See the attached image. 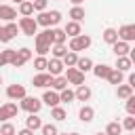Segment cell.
Instances as JSON below:
<instances>
[{
    "instance_id": "obj_2",
    "label": "cell",
    "mask_w": 135,
    "mask_h": 135,
    "mask_svg": "<svg viewBox=\"0 0 135 135\" xmlns=\"http://www.w3.org/2000/svg\"><path fill=\"white\" fill-rule=\"evenodd\" d=\"M61 21V13L59 11H42L38 17H36V23L38 25H44V27H49V25H57Z\"/></svg>"
},
{
    "instance_id": "obj_12",
    "label": "cell",
    "mask_w": 135,
    "mask_h": 135,
    "mask_svg": "<svg viewBox=\"0 0 135 135\" xmlns=\"http://www.w3.org/2000/svg\"><path fill=\"white\" fill-rule=\"evenodd\" d=\"M112 51H114V55H116V57H127V55H129V51H131V46H129V42L116 40V42L112 44Z\"/></svg>"
},
{
    "instance_id": "obj_28",
    "label": "cell",
    "mask_w": 135,
    "mask_h": 135,
    "mask_svg": "<svg viewBox=\"0 0 135 135\" xmlns=\"http://www.w3.org/2000/svg\"><path fill=\"white\" fill-rule=\"evenodd\" d=\"M70 17H72V21L80 23V21L84 19V8H82V6H74V8L70 11Z\"/></svg>"
},
{
    "instance_id": "obj_18",
    "label": "cell",
    "mask_w": 135,
    "mask_h": 135,
    "mask_svg": "<svg viewBox=\"0 0 135 135\" xmlns=\"http://www.w3.org/2000/svg\"><path fill=\"white\" fill-rule=\"evenodd\" d=\"M78 72H82V74H86L89 70H93V61L89 59V57H78V61H76V65H74Z\"/></svg>"
},
{
    "instance_id": "obj_11",
    "label": "cell",
    "mask_w": 135,
    "mask_h": 135,
    "mask_svg": "<svg viewBox=\"0 0 135 135\" xmlns=\"http://www.w3.org/2000/svg\"><path fill=\"white\" fill-rule=\"evenodd\" d=\"M116 34H118V40H122V42H133V40H135V25H131V23H129V25H122Z\"/></svg>"
},
{
    "instance_id": "obj_8",
    "label": "cell",
    "mask_w": 135,
    "mask_h": 135,
    "mask_svg": "<svg viewBox=\"0 0 135 135\" xmlns=\"http://www.w3.org/2000/svg\"><path fill=\"white\" fill-rule=\"evenodd\" d=\"M65 80H68V84H76V86H80V84H84V74L78 72L76 68H68V72H65Z\"/></svg>"
},
{
    "instance_id": "obj_37",
    "label": "cell",
    "mask_w": 135,
    "mask_h": 135,
    "mask_svg": "<svg viewBox=\"0 0 135 135\" xmlns=\"http://www.w3.org/2000/svg\"><path fill=\"white\" fill-rule=\"evenodd\" d=\"M46 63H49L46 57H36V59H34V68H36L38 72H44V70H46Z\"/></svg>"
},
{
    "instance_id": "obj_51",
    "label": "cell",
    "mask_w": 135,
    "mask_h": 135,
    "mask_svg": "<svg viewBox=\"0 0 135 135\" xmlns=\"http://www.w3.org/2000/svg\"><path fill=\"white\" fill-rule=\"evenodd\" d=\"M0 34H2V27H0Z\"/></svg>"
},
{
    "instance_id": "obj_48",
    "label": "cell",
    "mask_w": 135,
    "mask_h": 135,
    "mask_svg": "<svg viewBox=\"0 0 135 135\" xmlns=\"http://www.w3.org/2000/svg\"><path fill=\"white\" fill-rule=\"evenodd\" d=\"M95 135H105V133H95Z\"/></svg>"
},
{
    "instance_id": "obj_20",
    "label": "cell",
    "mask_w": 135,
    "mask_h": 135,
    "mask_svg": "<svg viewBox=\"0 0 135 135\" xmlns=\"http://www.w3.org/2000/svg\"><path fill=\"white\" fill-rule=\"evenodd\" d=\"M51 80H53V76L51 74H36L34 76V86H40V89H44V86H49L51 84Z\"/></svg>"
},
{
    "instance_id": "obj_35",
    "label": "cell",
    "mask_w": 135,
    "mask_h": 135,
    "mask_svg": "<svg viewBox=\"0 0 135 135\" xmlns=\"http://www.w3.org/2000/svg\"><path fill=\"white\" fill-rule=\"evenodd\" d=\"M120 133H122L120 122H110V124L105 127V135H120Z\"/></svg>"
},
{
    "instance_id": "obj_9",
    "label": "cell",
    "mask_w": 135,
    "mask_h": 135,
    "mask_svg": "<svg viewBox=\"0 0 135 135\" xmlns=\"http://www.w3.org/2000/svg\"><path fill=\"white\" fill-rule=\"evenodd\" d=\"M17 32H19V25L17 23H6L4 27H2V34H0V42H8V40H13L15 36H17Z\"/></svg>"
},
{
    "instance_id": "obj_29",
    "label": "cell",
    "mask_w": 135,
    "mask_h": 135,
    "mask_svg": "<svg viewBox=\"0 0 135 135\" xmlns=\"http://www.w3.org/2000/svg\"><path fill=\"white\" fill-rule=\"evenodd\" d=\"M103 40H105L108 44H114V42L118 40V34H116V30H114V27H108V30H103Z\"/></svg>"
},
{
    "instance_id": "obj_7",
    "label": "cell",
    "mask_w": 135,
    "mask_h": 135,
    "mask_svg": "<svg viewBox=\"0 0 135 135\" xmlns=\"http://www.w3.org/2000/svg\"><path fill=\"white\" fill-rule=\"evenodd\" d=\"M17 112H19L17 103L8 101V103L0 105V120H2V122H8V118H15V116H17Z\"/></svg>"
},
{
    "instance_id": "obj_10",
    "label": "cell",
    "mask_w": 135,
    "mask_h": 135,
    "mask_svg": "<svg viewBox=\"0 0 135 135\" xmlns=\"http://www.w3.org/2000/svg\"><path fill=\"white\" fill-rule=\"evenodd\" d=\"M6 97L8 99H13V101H21L23 97H25V86L23 84H8V89H6Z\"/></svg>"
},
{
    "instance_id": "obj_45",
    "label": "cell",
    "mask_w": 135,
    "mask_h": 135,
    "mask_svg": "<svg viewBox=\"0 0 135 135\" xmlns=\"http://www.w3.org/2000/svg\"><path fill=\"white\" fill-rule=\"evenodd\" d=\"M70 2H72V4H74V6H80V4H82V2H84V0H70Z\"/></svg>"
},
{
    "instance_id": "obj_38",
    "label": "cell",
    "mask_w": 135,
    "mask_h": 135,
    "mask_svg": "<svg viewBox=\"0 0 135 135\" xmlns=\"http://www.w3.org/2000/svg\"><path fill=\"white\" fill-rule=\"evenodd\" d=\"M40 131H42V135H57V133H59V131H57V127H55V124H51V122H49V124H42V127H40Z\"/></svg>"
},
{
    "instance_id": "obj_44",
    "label": "cell",
    "mask_w": 135,
    "mask_h": 135,
    "mask_svg": "<svg viewBox=\"0 0 135 135\" xmlns=\"http://www.w3.org/2000/svg\"><path fill=\"white\" fill-rule=\"evenodd\" d=\"M129 86H135V74H129Z\"/></svg>"
},
{
    "instance_id": "obj_46",
    "label": "cell",
    "mask_w": 135,
    "mask_h": 135,
    "mask_svg": "<svg viewBox=\"0 0 135 135\" xmlns=\"http://www.w3.org/2000/svg\"><path fill=\"white\" fill-rule=\"evenodd\" d=\"M15 2H17V4H21V2H23V0H15Z\"/></svg>"
},
{
    "instance_id": "obj_49",
    "label": "cell",
    "mask_w": 135,
    "mask_h": 135,
    "mask_svg": "<svg viewBox=\"0 0 135 135\" xmlns=\"http://www.w3.org/2000/svg\"><path fill=\"white\" fill-rule=\"evenodd\" d=\"M70 135H78V133H70Z\"/></svg>"
},
{
    "instance_id": "obj_30",
    "label": "cell",
    "mask_w": 135,
    "mask_h": 135,
    "mask_svg": "<svg viewBox=\"0 0 135 135\" xmlns=\"http://www.w3.org/2000/svg\"><path fill=\"white\" fill-rule=\"evenodd\" d=\"M116 93H118V97H120V99H127V97H131V95H133V86H129V84H118Z\"/></svg>"
},
{
    "instance_id": "obj_22",
    "label": "cell",
    "mask_w": 135,
    "mask_h": 135,
    "mask_svg": "<svg viewBox=\"0 0 135 135\" xmlns=\"http://www.w3.org/2000/svg\"><path fill=\"white\" fill-rule=\"evenodd\" d=\"M78 116H80V120H82V122H91V120L95 118V110H93L91 105H82V108H80V112H78Z\"/></svg>"
},
{
    "instance_id": "obj_25",
    "label": "cell",
    "mask_w": 135,
    "mask_h": 135,
    "mask_svg": "<svg viewBox=\"0 0 135 135\" xmlns=\"http://www.w3.org/2000/svg\"><path fill=\"white\" fill-rule=\"evenodd\" d=\"M76 61H78V53H72V51H68V53L61 57L63 68H74V65H76Z\"/></svg>"
},
{
    "instance_id": "obj_50",
    "label": "cell",
    "mask_w": 135,
    "mask_h": 135,
    "mask_svg": "<svg viewBox=\"0 0 135 135\" xmlns=\"http://www.w3.org/2000/svg\"><path fill=\"white\" fill-rule=\"evenodd\" d=\"M0 84H2V76H0Z\"/></svg>"
},
{
    "instance_id": "obj_15",
    "label": "cell",
    "mask_w": 135,
    "mask_h": 135,
    "mask_svg": "<svg viewBox=\"0 0 135 135\" xmlns=\"http://www.w3.org/2000/svg\"><path fill=\"white\" fill-rule=\"evenodd\" d=\"M74 99H78V101H89V99H91V89H89L86 84H80V86L74 91Z\"/></svg>"
},
{
    "instance_id": "obj_21",
    "label": "cell",
    "mask_w": 135,
    "mask_h": 135,
    "mask_svg": "<svg viewBox=\"0 0 135 135\" xmlns=\"http://www.w3.org/2000/svg\"><path fill=\"white\" fill-rule=\"evenodd\" d=\"M131 65H133V61L129 59V57H116V68L114 70H118V72H129L131 70Z\"/></svg>"
},
{
    "instance_id": "obj_5",
    "label": "cell",
    "mask_w": 135,
    "mask_h": 135,
    "mask_svg": "<svg viewBox=\"0 0 135 135\" xmlns=\"http://www.w3.org/2000/svg\"><path fill=\"white\" fill-rule=\"evenodd\" d=\"M30 59H32V51H30L27 46H23V49L15 51V57H13L11 65H15V68H21V65H25Z\"/></svg>"
},
{
    "instance_id": "obj_43",
    "label": "cell",
    "mask_w": 135,
    "mask_h": 135,
    "mask_svg": "<svg viewBox=\"0 0 135 135\" xmlns=\"http://www.w3.org/2000/svg\"><path fill=\"white\" fill-rule=\"evenodd\" d=\"M15 135H34V131H30V129H21V131H17Z\"/></svg>"
},
{
    "instance_id": "obj_24",
    "label": "cell",
    "mask_w": 135,
    "mask_h": 135,
    "mask_svg": "<svg viewBox=\"0 0 135 135\" xmlns=\"http://www.w3.org/2000/svg\"><path fill=\"white\" fill-rule=\"evenodd\" d=\"M65 32L63 30H59V27H55V30H51V42L53 44H63L65 42Z\"/></svg>"
},
{
    "instance_id": "obj_31",
    "label": "cell",
    "mask_w": 135,
    "mask_h": 135,
    "mask_svg": "<svg viewBox=\"0 0 135 135\" xmlns=\"http://www.w3.org/2000/svg\"><path fill=\"white\" fill-rule=\"evenodd\" d=\"M51 118H55V120H59V122H61V120H65V118H68V112H65L63 108L55 105V108L51 110Z\"/></svg>"
},
{
    "instance_id": "obj_3",
    "label": "cell",
    "mask_w": 135,
    "mask_h": 135,
    "mask_svg": "<svg viewBox=\"0 0 135 135\" xmlns=\"http://www.w3.org/2000/svg\"><path fill=\"white\" fill-rule=\"evenodd\" d=\"M19 30H21L25 36H36V34H38V23H36L34 17H21Z\"/></svg>"
},
{
    "instance_id": "obj_27",
    "label": "cell",
    "mask_w": 135,
    "mask_h": 135,
    "mask_svg": "<svg viewBox=\"0 0 135 135\" xmlns=\"http://www.w3.org/2000/svg\"><path fill=\"white\" fill-rule=\"evenodd\" d=\"M13 57H15V51H13V49H4V51H0V68L6 65V63H11Z\"/></svg>"
},
{
    "instance_id": "obj_36",
    "label": "cell",
    "mask_w": 135,
    "mask_h": 135,
    "mask_svg": "<svg viewBox=\"0 0 135 135\" xmlns=\"http://www.w3.org/2000/svg\"><path fill=\"white\" fill-rule=\"evenodd\" d=\"M53 55H55V59H61L65 53H68V49H65V44H53Z\"/></svg>"
},
{
    "instance_id": "obj_17",
    "label": "cell",
    "mask_w": 135,
    "mask_h": 135,
    "mask_svg": "<svg viewBox=\"0 0 135 135\" xmlns=\"http://www.w3.org/2000/svg\"><path fill=\"white\" fill-rule=\"evenodd\" d=\"M63 32H65V36H70V38H76V36L82 34V32H80V23H76V21H68V25L63 27Z\"/></svg>"
},
{
    "instance_id": "obj_14",
    "label": "cell",
    "mask_w": 135,
    "mask_h": 135,
    "mask_svg": "<svg viewBox=\"0 0 135 135\" xmlns=\"http://www.w3.org/2000/svg\"><path fill=\"white\" fill-rule=\"evenodd\" d=\"M17 17V11L13 8V6H8V4H0V19H4V21H13Z\"/></svg>"
},
{
    "instance_id": "obj_33",
    "label": "cell",
    "mask_w": 135,
    "mask_h": 135,
    "mask_svg": "<svg viewBox=\"0 0 135 135\" xmlns=\"http://www.w3.org/2000/svg\"><path fill=\"white\" fill-rule=\"evenodd\" d=\"M108 80H110V84H122V72H118V70H112L110 72V76H108Z\"/></svg>"
},
{
    "instance_id": "obj_34",
    "label": "cell",
    "mask_w": 135,
    "mask_h": 135,
    "mask_svg": "<svg viewBox=\"0 0 135 135\" xmlns=\"http://www.w3.org/2000/svg\"><path fill=\"white\" fill-rule=\"evenodd\" d=\"M70 103V101H74V91H70V89H63V91H59V103Z\"/></svg>"
},
{
    "instance_id": "obj_32",
    "label": "cell",
    "mask_w": 135,
    "mask_h": 135,
    "mask_svg": "<svg viewBox=\"0 0 135 135\" xmlns=\"http://www.w3.org/2000/svg\"><path fill=\"white\" fill-rule=\"evenodd\" d=\"M19 13H21V17H30V15L34 13V6H32V2L23 0V2L19 4Z\"/></svg>"
},
{
    "instance_id": "obj_4",
    "label": "cell",
    "mask_w": 135,
    "mask_h": 135,
    "mask_svg": "<svg viewBox=\"0 0 135 135\" xmlns=\"http://www.w3.org/2000/svg\"><path fill=\"white\" fill-rule=\"evenodd\" d=\"M89 46H91V36L80 34V36H76V38H72V40H70V51H72V53L84 51V49H89Z\"/></svg>"
},
{
    "instance_id": "obj_6",
    "label": "cell",
    "mask_w": 135,
    "mask_h": 135,
    "mask_svg": "<svg viewBox=\"0 0 135 135\" xmlns=\"http://www.w3.org/2000/svg\"><path fill=\"white\" fill-rule=\"evenodd\" d=\"M40 108H42V101L36 99V97H27V95H25V97L21 99V110H25V112H30V114H38Z\"/></svg>"
},
{
    "instance_id": "obj_47",
    "label": "cell",
    "mask_w": 135,
    "mask_h": 135,
    "mask_svg": "<svg viewBox=\"0 0 135 135\" xmlns=\"http://www.w3.org/2000/svg\"><path fill=\"white\" fill-rule=\"evenodd\" d=\"M57 135H68V133H57Z\"/></svg>"
},
{
    "instance_id": "obj_42",
    "label": "cell",
    "mask_w": 135,
    "mask_h": 135,
    "mask_svg": "<svg viewBox=\"0 0 135 135\" xmlns=\"http://www.w3.org/2000/svg\"><path fill=\"white\" fill-rule=\"evenodd\" d=\"M32 6H34V11L42 13V11L46 8V2H44V0H34V2H32Z\"/></svg>"
},
{
    "instance_id": "obj_26",
    "label": "cell",
    "mask_w": 135,
    "mask_h": 135,
    "mask_svg": "<svg viewBox=\"0 0 135 135\" xmlns=\"http://www.w3.org/2000/svg\"><path fill=\"white\" fill-rule=\"evenodd\" d=\"M51 86H53L55 91H63V89H68V80H65V76H55V78L51 80Z\"/></svg>"
},
{
    "instance_id": "obj_39",
    "label": "cell",
    "mask_w": 135,
    "mask_h": 135,
    "mask_svg": "<svg viewBox=\"0 0 135 135\" xmlns=\"http://www.w3.org/2000/svg\"><path fill=\"white\" fill-rule=\"evenodd\" d=\"M17 131H15V127L11 124V122H4L2 127H0V135H15Z\"/></svg>"
},
{
    "instance_id": "obj_16",
    "label": "cell",
    "mask_w": 135,
    "mask_h": 135,
    "mask_svg": "<svg viewBox=\"0 0 135 135\" xmlns=\"http://www.w3.org/2000/svg\"><path fill=\"white\" fill-rule=\"evenodd\" d=\"M42 101H44L49 108H55V105H59V93H57V91H46V93L42 95Z\"/></svg>"
},
{
    "instance_id": "obj_23",
    "label": "cell",
    "mask_w": 135,
    "mask_h": 135,
    "mask_svg": "<svg viewBox=\"0 0 135 135\" xmlns=\"http://www.w3.org/2000/svg\"><path fill=\"white\" fill-rule=\"evenodd\" d=\"M42 127V120L36 116V114H30L27 118H25V129H30V131H38Z\"/></svg>"
},
{
    "instance_id": "obj_41",
    "label": "cell",
    "mask_w": 135,
    "mask_h": 135,
    "mask_svg": "<svg viewBox=\"0 0 135 135\" xmlns=\"http://www.w3.org/2000/svg\"><path fill=\"white\" fill-rule=\"evenodd\" d=\"M127 112H129V116L135 114V97H133V95L127 97Z\"/></svg>"
},
{
    "instance_id": "obj_1",
    "label": "cell",
    "mask_w": 135,
    "mask_h": 135,
    "mask_svg": "<svg viewBox=\"0 0 135 135\" xmlns=\"http://www.w3.org/2000/svg\"><path fill=\"white\" fill-rule=\"evenodd\" d=\"M51 30L46 27L44 32H40V34H36V53H38V57H44L49 51H51Z\"/></svg>"
},
{
    "instance_id": "obj_52",
    "label": "cell",
    "mask_w": 135,
    "mask_h": 135,
    "mask_svg": "<svg viewBox=\"0 0 135 135\" xmlns=\"http://www.w3.org/2000/svg\"><path fill=\"white\" fill-rule=\"evenodd\" d=\"M44 2H49V0H44Z\"/></svg>"
},
{
    "instance_id": "obj_13",
    "label": "cell",
    "mask_w": 135,
    "mask_h": 135,
    "mask_svg": "<svg viewBox=\"0 0 135 135\" xmlns=\"http://www.w3.org/2000/svg\"><path fill=\"white\" fill-rule=\"evenodd\" d=\"M46 70H49V74L55 78V76H59L61 72H63V63H61V59H49V63H46Z\"/></svg>"
},
{
    "instance_id": "obj_40",
    "label": "cell",
    "mask_w": 135,
    "mask_h": 135,
    "mask_svg": "<svg viewBox=\"0 0 135 135\" xmlns=\"http://www.w3.org/2000/svg\"><path fill=\"white\" fill-rule=\"evenodd\" d=\"M120 127H122V129H127V131H133V129H135V118H133V116H127V118H124V122H122Z\"/></svg>"
},
{
    "instance_id": "obj_19",
    "label": "cell",
    "mask_w": 135,
    "mask_h": 135,
    "mask_svg": "<svg viewBox=\"0 0 135 135\" xmlns=\"http://www.w3.org/2000/svg\"><path fill=\"white\" fill-rule=\"evenodd\" d=\"M112 70H114V68H112V65H105V63H99V65H93V74H95L97 78H108Z\"/></svg>"
}]
</instances>
